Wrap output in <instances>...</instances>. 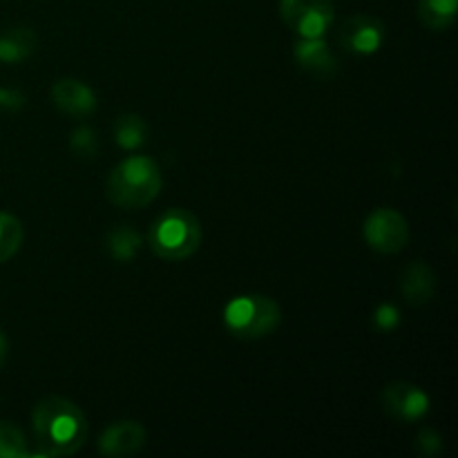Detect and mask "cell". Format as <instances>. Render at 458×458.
<instances>
[{
	"label": "cell",
	"mask_w": 458,
	"mask_h": 458,
	"mask_svg": "<svg viewBox=\"0 0 458 458\" xmlns=\"http://www.w3.org/2000/svg\"><path fill=\"white\" fill-rule=\"evenodd\" d=\"M36 456H72L88 438V420L76 403L63 396H45L31 414Z\"/></svg>",
	"instance_id": "obj_1"
},
{
	"label": "cell",
	"mask_w": 458,
	"mask_h": 458,
	"mask_svg": "<svg viewBox=\"0 0 458 458\" xmlns=\"http://www.w3.org/2000/svg\"><path fill=\"white\" fill-rule=\"evenodd\" d=\"M161 173L155 159L143 155L128 157L107 174V199L121 208H143L159 197Z\"/></svg>",
	"instance_id": "obj_2"
},
{
	"label": "cell",
	"mask_w": 458,
	"mask_h": 458,
	"mask_svg": "<svg viewBox=\"0 0 458 458\" xmlns=\"http://www.w3.org/2000/svg\"><path fill=\"white\" fill-rule=\"evenodd\" d=\"M201 224L191 210L170 208L152 222L148 244L157 258L165 262H182L201 246Z\"/></svg>",
	"instance_id": "obj_3"
},
{
	"label": "cell",
	"mask_w": 458,
	"mask_h": 458,
	"mask_svg": "<svg viewBox=\"0 0 458 458\" xmlns=\"http://www.w3.org/2000/svg\"><path fill=\"white\" fill-rule=\"evenodd\" d=\"M280 304L267 295H240L224 307V325L240 340H259L280 327Z\"/></svg>",
	"instance_id": "obj_4"
},
{
	"label": "cell",
	"mask_w": 458,
	"mask_h": 458,
	"mask_svg": "<svg viewBox=\"0 0 458 458\" xmlns=\"http://www.w3.org/2000/svg\"><path fill=\"white\" fill-rule=\"evenodd\" d=\"M284 25L300 38H322L335 21L331 0H280Z\"/></svg>",
	"instance_id": "obj_5"
},
{
	"label": "cell",
	"mask_w": 458,
	"mask_h": 458,
	"mask_svg": "<svg viewBox=\"0 0 458 458\" xmlns=\"http://www.w3.org/2000/svg\"><path fill=\"white\" fill-rule=\"evenodd\" d=\"M365 242L378 253H401L410 242V224L398 210L376 208L362 226Z\"/></svg>",
	"instance_id": "obj_6"
},
{
	"label": "cell",
	"mask_w": 458,
	"mask_h": 458,
	"mask_svg": "<svg viewBox=\"0 0 458 458\" xmlns=\"http://www.w3.org/2000/svg\"><path fill=\"white\" fill-rule=\"evenodd\" d=\"M385 414L392 416L398 423H419L429 411V396L414 383H389L380 394Z\"/></svg>",
	"instance_id": "obj_7"
},
{
	"label": "cell",
	"mask_w": 458,
	"mask_h": 458,
	"mask_svg": "<svg viewBox=\"0 0 458 458\" xmlns=\"http://www.w3.org/2000/svg\"><path fill=\"white\" fill-rule=\"evenodd\" d=\"M387 27L374 16H353L340 30V45L358 56H369L383 47Z\"/></svg>",
	"instance_id": "obj_8"
},
{
	"label": "cell",
	"mask_w": 458,
	"mask_h": 458,
	"mask_svg": "<svg viewBox=\"0 0 458 458\" xmlns=\"http://www.w3.org/2000/svg\"><path fill=\"white\" fill-rule=\"evenodd\" d=\"M146 445V429L137 420H119L112 423L98 438V452L110 458L132 456Z\"/></svg>",
	"instance_id": "obj_9"
},
{
	"label": "cell",
	"mask_w": 458,
	"mask_h": 458,
	"mask_svg": "<svg viewBox=\"0 0 458 458\" xmlns=\"http://www.w3.org/2000/svg\"><path fill=\"white\" fill-rule=\"evenodd\" d=\"M52 101L61 112L70 116H88L97 107V94L76 79H61L52 88Z\"/></svg>",
	"instance_id": "obj_10"
},
{
	"label": "cell",
	"mask_w": 458,
	"mask_h": 458,
	"mask_svg": "<svg viewBox=\"0 0 458 458\" xmlns=\"http://www.w3.org/2000/svg\"><path fill=\"white\" fill-rule=\"evenodd\" d=\"M293 56L298 65L309 74L325 79V76H334L338 72V61L322 38H300L293 45Z\"/></svg>",
	"instance_id": "obj_11"
},
{
	"label": "cell",
	"mask_w": 458,
	"mask_h": 458,
	"mask_svg": "<svg viewBox=\"0 0 458 458\" xmlns=\"http://www.w3.org/2000/svg\"><path fill=\"white\" fill-rule=\"evenodd\" d=\"M434 289H437V276L429 268V264L414 262L403 271L401 276V293L405 295L411 307H420L432 300Z\"/></svg>",
	"instance_id": "obj_12"
},
{
	"label": "cell",
	"mask_w": 458,
	"mask_h": 458,
	"mask_svg": "<svg viewBox=\"0 0 458 458\" xmlns=\"http://www.w3.org/2000/svg\"><path fill=\"white\" fill-rule=\"evenodd\" d=\"M36 34L30 27H12L0 36V61L21 63L30 58L36 49Z\"/></svg>",
	"instance_id": "obj_13"
},
{
	"label": "cell",
	"mask_w": 458,
	"mask_h": 458,
	"mask_svg": "<svg viewBox=\"0 0 458 458\" xmlns=\"http://www.w3.org/2000/svg\"><path fill=\"white\" fill-rule=\"evenodd\" d=\"M458 0H419V21L432 31H445L456 22Z\"/></svg>",
	"instance_id": "obj_14"
},
{
	"label": "cell",
	"mask_w": 458,
	"mask_h": 458,
	"mask_svg": "<svg viewBox=\"0 0 458 458\" xmlns=\"http://www.w3.org/2000/svg\"><path fill=\"white\" fill-rule=\"evenodd\" d=\"M141 249V237L130 226H114L106 235V250L116 262H132Z\"/></svg>",
	"instance_id": "obj_15"
},
{
	"label": "cell",
	"mask_w": 458,
	"mask_h": 458,
	"mask_svg": "<svg viewBox=\"0 0 458 458\" xmlns=\"http://www.w3.org/2000/svg\"><path fill=\"white\" fill-rule=\"evenodd\" d=\"M148 128L143 123L141 116L137 114H123L116 119L114 123V141L123 150H137L146 143Z\"/></svg>",
	"instance_id": "obj_16"
},
{
	"label": "cell",
	"mask_w": 458,
	"mask_h": 458,
	"mask_svg": "<svg viewBox=\"0 0 458 458\" xmlns=\"http://www.w3.org/2000/svg\"><path fill=\"white\" fill-rule=\"evenodd\" d=\"M22 237H25V231H22L21 219L16 215L0 210V264H4L18 253Z\"/></svg>",
	"instance_id": "obj_17"
},
{
	"label": "cell",
	"mask_w": 458,
	"mask_h": 458,
	"mask_svg": "<svg viewBox=\"0 0 458 458\" xmlns=\"http://www.w3.org/2000/svg\"><path fill=\"white\" fill-rule=\"evenodd\" d=\"M34 452L30 450L25 432L9 420H0V458H27Z\"/></svg>",
	"instance_id": "obj_18"
},
{
	"label": "cell",
	"mask_w": 458,
	"mask_h": 458,
	"mask_svg": "<svg viewBox=\"0 0 458 458\" xmlns=\"http://www.w3.org/2000/svg\"><path fill=\"white\" fill-rule=\"evenodd\" d=\"M70 150L74 152L79 159L92 161L94 157H97V150H98L97 132H94L89 125H81V128H76L70 137Z\"/></svg>",
	"instance_id": "obj_19"
},
{
	"label": "cell",
	"mask_w": 458,
	"mask_h": 458,
	"mask_svg": "<svg viewBox=\"0 0 458 458\" xmlns=\"http://www.w3.org/2000/svg\"><path fill=\"white\" fill-rule=\"evenodd\" d=\"M374 322L378 329L392 331L401 325V311L394 304H380L374 313Z\"/></svg>",
	"instance_id": "obj_20"
},
{
	"label": "cell",
	"mask_w": 458,
	"mask_h": 458,
	"mask_svg": "<svg viewBox=\"0 0 458 458\" xmlns=\"http://www.w3.org/2000/svg\"><path fill=\"white\" fill-rule=\"evenodd\" d=\"M416 450L423 456H437L443 450V438L434 429H423L416 438Z\"/></svg>",
	"instance_id": "obj_21"
},
{
	"label": "cell",
	"mask_w": 458,
	"mask_h": 458,
	"mask_svg": "<svg viewBox=\"0 0 458 458\" xmlns=\"http://www.w3.org/2000/svg\"><path fill=\"white\" fill-rule=\"evenodd\" d=\"M25 103V97L16 89H0V106L7 107V110H18Z\"/></svg>",
	"instance_id": "obj_22"
},
{
	"label": "cell",
	"mask_w": 458,
	"mask_h": 458,
	"mask_svg": "<svg viewBox=\"0 0 458 458\" xmlns=\"http://www.w3.org/2000/svg\"><path fill=\"white\" fill-rule=\"evenodd\" d=\"M7 353H9V340L7 335L0 331V367H3L4 360H7Z\"/></svg>",
	"instance_id": "obj_23"
}]
</instances>
